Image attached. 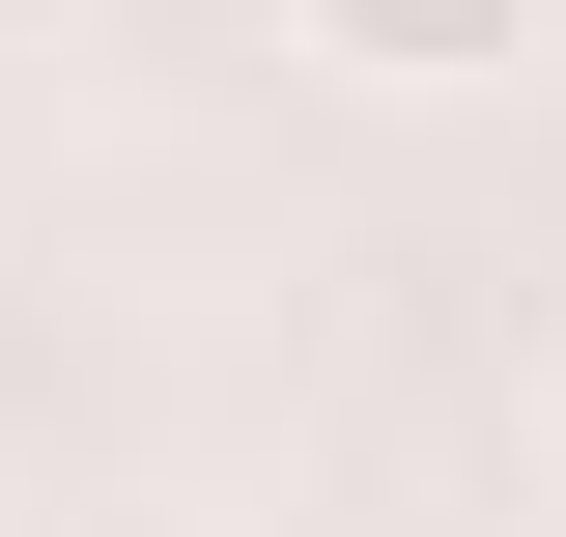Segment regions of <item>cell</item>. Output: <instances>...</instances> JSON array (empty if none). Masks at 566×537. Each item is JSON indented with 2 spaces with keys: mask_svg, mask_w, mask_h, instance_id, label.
<instances>
[{
  "mask_svg": "<svg viewBox=\"0 0 566 537\" xmlns=\"http://www.w3.org/2000/svg\"><path fill=\"white\" fill-rule=\"evenodd\" d=\"M283 57L368 85V114H482V85L566 57V0H283Z\"/></svg>",
  "mask_w": 566,
  "mask_h": 537,
  "instance_id": "6da1fadb",
  "label": "cell"
}]
</instances>
